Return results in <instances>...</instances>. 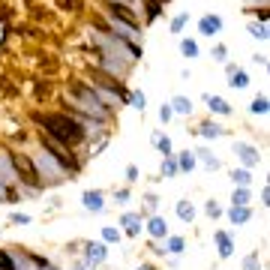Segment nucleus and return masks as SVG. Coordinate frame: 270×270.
<instances>
[{
	"instance_id": "nucleus-1",
	"label": "nucleus",
	"mask_w": 270,
	"mask_h": 270,
	"mask_svg": "<svg viewBox=\"0 0 270 270\" xmlns=\"http://www.w3.org/2000/svg\"><path fill=\"white\" fill-rule=\"evenodd\" d=\"M36 120L45 126L48 138H54L57 144H78L84 138V129L66 114H36Z\"/></svg>"
},
{
	"instance_id": "nucleus-2",
	"label": "nucleus",
	"mask_w": 270,
	"mask_h": 270,
	"mask_svg": "<svg viewBox=\"0 0 270 270\" xmlns=\"http://www.w3.org/2000/svg\"><path fill=\"white\" fill-rule=\"evenodd\" d=\"M9 162H12V171L18 174V180H24L27 186H39L42 180H39V171H36V165L30 162V156H24V153H18V150H12L9 153Z\"/></svg>"
},
{
	"instance_id": "nucleus-3",
	"label": "nucleus",
	"mask_w": 270,
	"mask_h": 270,
	"mask_svg": "<svg viewBox=\"0 0 270 270\" xmlns=\"http://www.w3.org/2000/svg\"><path fill=\"white\" fill-rule=\"evenodd\" d=\"M72 96H75V105L84 108L87 114H93V117H105V105L99 102V96L93 93V90H87L84 84H75L72 87Z\"/></svg>"
},
{
	"instance_id": "nucleus-4",
	"label": "nucleus",
	"mask_w": 270,
	"mask_h": 270,
	"mask_svg": "<svg viewBox=\"0 0 270 270\" xmlns=\"http://www.w3.org/2000/svg\"><path fill=\"white\" fill-rule=\"evenodd\" d=\"M42 150H45L48 156H57V159H60V165H66L69 171L75 168V159H72V153L63 147V144H57L54 138H42Z\"/></svg>"
},
{
	"instance_id": "nucleus-5",
	"label": "nucleus",
	"mask_w": 270,
	"mask_h": 270,
	"mask_svg": "<svg viewBox=\"0 0 270 270\" xmlns=\"http://www.w3.org/2000/svg\"><path fill=\"white\" fill-rule=\"evenodd\" d=\"M108 12H111L117 21H123L129 30H138V15H135L129 6H126V3H108Z\"/></svg>"
},
{
	"instance_id": "nucleus-6",
	"label": "nucleus",
	"mask_w": 270,
	"mask_h": 270,
	"mask_svg": "<svg viewBox=\"0 0 270 270\" xmlns=\"http://www.w3.org/2000/svg\"><path fill=\"white\" fill-rule=\"evenodd\" d=\"M198 30H201V36H216L222 30V18L219 15H204L201 21H198Z\"/></svg>"
},
{
	"instance_id": "nucleus-7",
	"label": "nucleus",
	"mask_w": 270,
	"mask_h": 270,
	"mask_svg": "<svg viewBox=\"0 0 270 270\" xmlns=\"http://www.w3.org/2000/svg\"><path fill=\"white\" fill-rule=\"evenodd\" d=\"M237 156L246 162V165H258V153H255V147H249V144H237Z\"/></svg>"
},
{
	"instance_id": "nucleus-8",
	"label": "nucleus",
	"mask_w": 270,
	"mask_h": 270,
	"mask_svg": "<svg viewBox=\"0 0 270 270\" xmlns=\"http://www.w3.org/2000/svg\"><path fill=\"white\" fill-rule=\"evenodd\" d=\"M204 102H207V108H213V111H219V114H231V105L222 99V96H204Z\"/></svg>"
},
{
	"instance_id": "nucleus-9",
	"label": "nucleus",
	"mask_w": 270,
	"mask_h": 270,
	"mask_svg": "<svg viewBox=\"0 0 270 270\" xmlns=\"http://www.w3.org/2000/svg\"><path fill=\"white\" fill-rule=\"evenodd\" d=\"M228 75H231V78H228V84H231V87H246V84H249L246 72H240L237 66H228Z\"/></svg>"
},
{
	"instance_id": "nucleus-10",
	"label": "nucleus",
	"mask_w": 270,
	"mask_h": 270,
	"mask_svg": "<svg viewBox=\"0 0 270 270\" xmlns=\"http://www.w3.org/2000/svg\"><path fill=\"white\" fill-rule=\"evenodd\" d=\"M84 207L87 210H102V192H84Z\"/></svg>"
},
{
	"instance_id": "nucleus-11",
	"label": "nucleus",
	"mask_w": 270,
	"mask_h": 270,
	"mask_svg": "<svg viewBox=\"0 0 270 270\" xmlns=\"http://www.w3.org/2000/svg\"><path fill=\"white\" fill-rule=\"evenodd\" d=\"M216 243H219V255H222V258H228V255H231V249H234V246H231V237H228L225 231H216Z\"/></svg>"
},
{
	"instance_id": "nucleus-12",
	"label": "nucleus",
	"mask_w": 270,
	"mask_h": 270,
	"mask_svg": "<svg viewBox=\"0 0 270 270\" xmlns=\"http://www.w3.org/2000/svg\"><path fill=\"white\" fill-rule=\"evenodd\" d=\"M102 258H105V246H102V243H90V246H87V261L96 264V261H102Z\"/></svg>"
},
{
	"instance_id": "nucleus-13",
	"label": "nucleus",
	"mask_w": 270,
	"mask_h": 270,
	"mask_svg": "<svg viewBox=\"0 0 270 270\" xmlns=\"http://www.w3.org/2000/svg\"><path fill=\"white\" fill-rule=\"evenodd\" d=\"M147 228H150V234H153V237H162V234L168 231V225H165V219H162V216H153Z\"/></svg>"
},
{
	"instance_id": "nucleus-14",
	"label": "nucleus",
	"mask_w": 270,
	"mask_h": 270,
	"mask_svg": "<svg viewBox=\"0 0 270 270\" xmlns=\"http://www.w3.org/2000/svg\"><path fill=\"white\" fill-rule=\"evenodd\" d=\"M171 111H177V114H189V111H192V102H189L186 96H174Z\"/></svg>"
},
{
	"instance_id": "nucleus-15",
	"label": "nucleus",
	"mask_w": 270,
	"mask_h": 270,
	"mask_svg": "<svg viewBox=\"0 0 270 270\" xmlns=\"http://www.w3.org/2000/svg\"><path fill=\"white\" fill-rule=\"evenodd\" d=\"M177 216H180V219H186V222H192L195 219V207L189 201H180L177 204Z\"/></svg>"
},
{
	"instance_id": "nucleus-16",
	"label": "nucleus",
	"mask_w": 270,
	"mask_h": 270,
	"mask_svg": "<svg viewBox=\"0 0 270 270\" xmlns=\"http://www.w3.org/2000/svg\"><path fill=\"white\" fill-rule=\"evenodd\" d=\"M186 21H189V15H186V12H180V15H174V21H171V33H183Z\"/></svg>"
},
{
	"instance_id": "nucleus-17",
	"label": "nucleus",
	"mask_w": 270,
	"mask_h": 270,
	"mask_svg": "<svg viewBox=\"0 0 270 270\" xmlns=\"http://www.w3.org/2000/svg\"><path fill=\"white\" fill-rule=\"evenodd\" d=\"M123 222H126V231H129V234H138V228H141L138 222H141V219H138L135 213H126V216H123Z\"/></svg>"
},
{
	"instance_id": "nucleus-18",
	"label": "nucleus",
	"mask_w": 270,
	"mask_h": 270,
	"mask_svg": "<svg viewBox=\"0 0 270 270\" xmlns=\"http://www.w3.org/2000/svg\"><path fill=\"white\" fill-rule=\"evenodd\" d=\"M201 135H207V138H216V135H222V126H216V123H201Z\"/></svg>"
},
{
	"instance_id": "nucleus-19",
	"label": "nucleus",
	"mask_w": 270,
	"mask_h": 270,
	"mask_svg": "<svg viewBox=\"0 0 270 270\" xmlns=\"http://www.w3.org/2000/svg\"><path fill=\"white\" fill-rule=\"evenodd\" d=\"M180 51H183L186 57H198V45H195V39H183V42H180Z\"/></svg>"
},
{
	"instance_id": "nucleus-20",
	"label": "nucleus",
	"mask_w": 270,
	"mask_h": 270,
	"mask_svg": "<svg viewBox=\"0 0 270 270\" xmlns=\"http://www.w3.org/2000/svg\"><path fill=\"white\" fill-rule=\"evenodd\" d=\"M246 219H249V210H246V207H231V222L240 225V222H246Z\"/></svg>"
},
{
	"instance_id": "nucleus-21",
	"label": "nucleus",
	"mask_w": 270,
	"mask_h": 270,
	"mask_svg": "<svg viewBox=\"0 0 270 270\" xmlns=\"http://www.w3.org/2000/svg\"><path fill=\"white\" fill-rule=\"evenodd\" d=\"M249 108H252V114H267V99L264 96H255Z\"/></svg>"
},
{
	"instance_id": "nucleus-22",
	"label": "nucleus",
	"mask_w": 270,
	"mask_h": 270,
	"mask_svg": "<svg viewBox=\"0 0 270 270\" xmlns=\"http://www.w3.org/2000/svg\"><path fill=\"white\" fill-rule=\"evenodd\" d=\"M156 147L162 150V156H168V153H171V141H168L165 135H156Z\"/></svg>"
},
{
	"instance_id": "nucleus-23",
	"label": "nucleus",
	"mask_w": 270,
	"mask_h": 270,
	"mask_svg": "<svg viewBox=\"0 0 270 270\" xmlns=\"http://www.w3.org/2000/svg\"><path fill=\"white\" fill-rule=\"evenodd\" d=\"M102 237H105L108 243H117V240H120V231H117V228H102Z\"/></svg>"
},
{
	"instance_id": "nucleus-24",
	"label": "nucleus",
	"mask_w": 270,
	"mask_h": 270,
	"mask_svg": "<svg viewBox=\"0 0 270 270\" xmlns=\"http://www.w3.org/2000/svg\"><path fill=\"white\" fill-rule=\"evenodd\" d=\"M246 201H249V192H246V189H237V192H234V204H237V207H246Z\"/></svg>"
},
{
	"instance_id": "nucleus-25",
	"label": "nucleus",
	"mask_w": 270,
	"mask_h": 270,
	"mask_svg": "<svg viewBox=\"0 0 270 270\" xmlns=\"http://www.w3.org/2000/svg\"><path fill=\"white\" fill-rule=\"evenodd\" d=\"M201 162H204L207 168H219V159H216V156H210L207 150H201Z\"/></svg>"
},
{
	"instance_id": "nucleus-26",
	"label": "nucleus",
	"mask_w": 270,
	"mask_h": 270,
	"mask_svg": "<svg viewBox=\"0 0 270 270\" xmlns=\"http://www.w3.org/2000/svg\"><path fill=\"white\" fill-rule=\"evenodd\" d=\"M249 33L255 36V39H267V27H264V24H252V27H249Z\"/></svg>"
},
{
	"instance_id": "nucleus-27",
	"label": "nucleus",
	"mask_w": 270,
	"mask_h": 270,
	"mask_svg": "<svg viewBox=\"0 0 270 270\" xmlns=\"http://www.w3.org/2000/svg\"><path fill=\"white\" fill-rule=\"evenodd\" d=\"M249 177H252V174H249L246 168H237V171H234V180H237L240 186H246V183H249Z\"/></svg>"
},
{
	"instance_id": "nucleus-28",
	"label": "nucleus",
	"mask_w": 270,
	"mask_h": 270,
	"mask_svg": "<svg viewBox=\"0 0 270 270\" xmlns=\"http://www.w3.org/2000/svg\"><path fill=\"white\" fill-rule=\"evenodd\" d=\"M243 270H261V264H258V255H246V261H243Z\"/></svg>"
},
{
	"instance_id": "nucleus-29",
	"label": "nucleus",
	"mask_w": 270,
	"mask_h": 270,
	"mask_svg": "<svg viewBox=\"0 0 270 270\" xmlns=\"http://www.w3.org/2000/svg\"><path fill=\"white\" fill-rule=\"evenodd\" d=\"M0 270H15V261L6 255V252H0Z\"/></svg>"
},
{
	"instance_id": "nucleus-30",
	"label": "nucleus",
	"mask_w": 270,
	"mask_h": 270,
	"mask_svg": "<svg viewBox=\"0 0 270 270\" xmlns=\"http://www.w3.org/2000/svg\"><path fill=\"white\" fill-rule=\"evenodd\" d=\"M9 222H15V225H27L30 222V216H24V213H12V219Z\"/></svg>"
},
{
	"instance_id": "nucleus-31",
	"label": "nucleus",
	"mask_w": 270,
	"mask_h": 270,
	"mask_svg": "<svg viewBox=\"0 0 270 270\" xmlns=\"http://www.w3.org/2000/svg\"><path fill=\"white\" fill-rule=\"evenodd\" d=\"M213 57H216V60H225V57H228L225 45H216V48H213Z\"/></svg>"
},
{
	"instance_id": "nucleus-32",
	"label": "nucleus",
	"mask_w": 270,
	"mask_h": 270,
	"mask_svg": "<svg viewBox=\"0 0 270 270\" xmlns=\"http://www.w3.org/2000/svg\"><path fill=\"white\" fill-rule=\"evenodd\" d=\"M168 249H171V252H180V249H183V240H180V237H171V240H168Z\"/></svg>"
},
{
	"instance_id": "nucleus-33",
	"label": "nucleus",
	"mask_w": 270,
	"mask_h": 270,
	"mask_svg": "<svg viewBox=\"0 0 270 270\" xmlns=\"http://www.w3.org/2000/svg\"><path fill=\"white\" fill-rule=\"evenodd\" d=\"M147 15H150V18L159 15V3H156V0H147Z\"/></svg>"
},
{
	"instance_id": "nucleus-34",
	"label": "nucleus",
	"mask_w": 270,
	"mask_h": 270,
	"mask_svg": "<svg viewBox=\"0 0 270 270\" xmlns=\"http://www.w3.org/2000/svg\"><path fill=\"white\" fill-rule=\"evenodd\" d=\"M180 165H183V168H186V171H189V168H192V165H195V159H192V156H189V153H183V156H180Z\"/></svg>"
},
{
	"instance_id": "nucleus-35",
	"label": "nucleus",
	"mask_w": 270,
	"mask_h": 270,
	"mask_svg": "<svg viewBox=\"0 0 270 270\" xmlns=\"http://www.w3.org/2000/svg\"><path fill=\"white\" fill-rule=\"evenodd\" d=\"M132 105H135V108H144V93H141V90L132 96Z\"/></svg>"
},
{
	"instance_id": "nucleus-36",
	"label": "nucleus",
	"mask_w": 270,
	"mask_h": 270,
	"mask_svg": "<svg viewBox=\"0 0 270 270\" xmlns=\"http://www.w3.org/2000/svg\"><path fill=\"white\" fill-rule=\"evenodd\" d=\"M174 111H171V108H159V120H168Z\"/></svg>"
},
{
	"instance_id": "nucleus-37",
	"label": "nucleus",
	"mask_w": 270,
	"mask_h": 270,
	"mask_svg": "<svg viewBox=\"0 0 270 270\" xmlns=\"http://www.w3.org/2000/svg\"><path fill=\"white\" fill-rule=\"evenodd\" d=\"M126 177L135 180V177H138V168H135V165H129V168H126Z\"/></svg>"
},
{
	"instance_id": "nucleus-38",
	"label": "nucleus",
	"mask_w": 270,
	"mask_h": 270,
	"mask_svg": "<svg viewBox=\"0 0 270 270\" xmlns=\"http://www.w3.org/2000/svg\"><path fill=\"white\" fill-rule=\"evenodd\" d=\"M207 213H210V216H219V207H216V204L210 201V204H207Z\"/></svg>"
},
{
	"instance_id": "nucleus-39",
	"label": "nucleus",
	"mask_w": 270,
	"mask_h": 270,
	"mask_svg": "<svg viewBox=\"0 0 270 270\" xmlns=\"http://www.w3.org/2000/svg\"><path fill=\"white\" fill-rule=\"evenodd\" d=\"M138 270H153V267H150V264H141V267H138Z\"/></svg>"
}]
</instances>
